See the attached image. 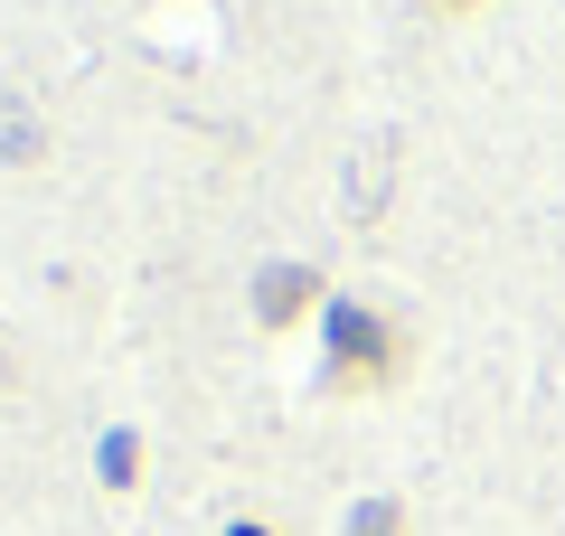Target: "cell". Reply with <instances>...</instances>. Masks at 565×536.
<instances>
[{
    "instance_id": "obj_1",
    "label": "cell",
    "mask_w": 565,
    "mask_h": 536,
    "mask_svg": "<svg viewBox=\"0 0 565 536\" xmlns=\"http://www.w3.org/2000/svg\"><path fill=\"white\" fill-rule=\"evenodd\" d=\"M396 357H405V339H396L386 311H367V301H340L330 311V386H386Z\"/></svg>"
},
{
    "instance_id": "obj_2",
    "label": "cell",
    "mask_w": 565,
    "mask_h": 536,
    "mask_svg": "<svg viewBox=\"0 0 565 536\" xmlns=\"http://www.w3.org/2000/svg\"><path fill=\"white\" fill-rule=\"evenodd\" d=\"M311 301V274L302 264H274V274H264V320H292Z\"/></svg>"
},
{
    "instance_id": "obj_3",
    "label": "cell",
    "mask_w": 565,
    "mask_h": 536,
    "mask_svg": "<svg viewBox=\"0 0 565 536\" xmlns=\"http://www.w3.org/2000/svg\"><path fill=\"white\" fill-rule=\"evenodd\" d=\"M349 536H405V508L396 499H367V508L349 517Z\"/></svg>"
},
{
    "instance_id": "obj_4",
    "label": "cell",
    "mask_w": 565,
    "mask_h": 536,
    "mask_svg": "<svg viewBox=\"0 0 565 536\" xmlns=\"http://www.w3.org/2000/svg\"><path fill=\"white\" fill-rule=\"evenodd\" d=\"M434 10H481V0H434Z\"/></svg>"
},
{
    "instance_id": "obj_5",
    "label": "cell",
    "mask_w": 565,
    "mask_h": 536,
    "mask_svg": "<svg viewBox=\"0 0 565 536\" xmlns=\"http://www.w3.org/2000/svg\"><path fill=\"white\" fill-rule=\"evenodd\" d=\"M236 536H264V527H236Z\"/></svg>"
}]
</instances>
